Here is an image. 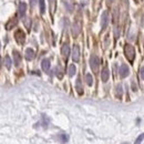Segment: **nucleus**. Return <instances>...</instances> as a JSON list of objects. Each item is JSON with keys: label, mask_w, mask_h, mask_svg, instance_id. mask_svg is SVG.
<instances>
[{"label": "nucleus", "mask_w": 144, "mask_h": 144, "mask_svg": "<svg viewBox=\"0 0 144 144\" xmlns=\"http://www.w3.org/2000/svg\"><path fill=\"white\" fill-rule=\"evenodd\" d=\"M0 67H1V57H0Z\"/></svg>", "instance_id": "28"}, {"label": "nucleus", "mask_w": 144, "mask_h": 144, "mask_svg": "<svg viewBox=\"0 0 144 144\" xmlns=\"http://www.w3.org/2000/svg\"><path fill=\"white\" fill-rule=\"evenodd\" d=\"M0 48H1V42H0Z\"/></svg>", "instance_id": "29"}, {"label": "nucleus", "mask_w": 144, "mask_h": 144, "mask_svg": "<svg viewBox=\"0 0 144 144\" xmlns=\"http://www.w3.org/2000/svg\"><path fill=\"white\" fill-rule=\"evenodd\" d=\"M76 89H77V92L79 94H82L83 93V88H82V84H81V80L78 79L77 80V83H76Z\"/></svg>", "instance_id": "16"}, {"label": "nucleus", "mask_w": 144, "mask_h": 144, "mask_svg": "<svg viewBox=\"0 0 144 144\" xmlns=\"http://www.w3.org/2000/svg\"><path fill=\"white\" fill-rule=\"evenodd\" d=\"M36 3H37V0H30V4H31V7H34V6H36Z\"/></svg>", "instance_id": "25"}, {"label": "nucleus", "mask_w": 144, "mask_h": 144, "mask_svg": "<svg viewBox=\"0 0 144 144\" xmlns=\"http://www.w3.org/2000/svg\"><path fill=\"white\" fill-rule=\"evenodd\" d=\"M112 1H113V0H106V2H108L109 4H110V3H112Z\"/></svg>", "instance_id": "27"}, {"label": "nucleus", "mask_w": 144, "mask_h": 144, "mask_svg": "<svg viewBox=\"0 0 144 144\" xmlns=\"http://www.w3.org/2000/svg\"><path fill=\"white\" fill-rule=\"evenodd\" d=\"M99 66H100V59L97 56H91V58H90V67H91V69L94 72H98Z\"/></svg>", "instance_id": "2"}, {"label": "nucleus", "mask_w": 144, "mask_h": 144, "mask_svg": "<svg viewBox=\"0 0 144 144\" xmlns=\"http://www.w3.org/2000/svg\"><path fill=\"white\" fill-rule=\"evenodd\" d=\"M58 138H59V141H60L62 144H66V143H68V141H69V136H68L67 134H64V133H61V134H59Z\"/></svg>", "instance_id": "15"}, {"label": "nucleus", "mask_w": 144, "mask_h": 144, "mask_svg": "<svg viewBox=\"0 0 144 144\" xmlns=\"http://www.w3.org/2000/svg\"><path fill=\"white\" fill-rule=\"evenodd\" d=\"M109 23V13L108 11H103L102 16H101V28L102 30H104Z\"/></svg>", "instance_id": "4"}, {"label": "nucleus", "mask_w": 144, "mask_h": 144, "mask_svg": "<svg viewBox=\"0 0 144 144\" xmlns=\"http://www.w3.org/2000/svg\"><path fill=\"white\" fill-rule=\"evenodd\" d=\"M41 68H42V70H43L44 72H48L50 70V60H48V59H43L41 62Z\"/></svg>", "instance_id": "13"}, {"label": "nucleus", "mask_w": 144, "mask_h": 144, "mask_svg": "<svg viewBox=\"0 0 144 144\" xmlns=\"http://www.w3.org/2000/svg\"><path fill=\"white\" fill-rule=\"evenodd\" d=\"M39 7H40L41 14H43L46 12V2H44V0H39Z\"/></svg>", "instance_id": "18"}, {"label": "nucleus", "mask_w": 144, "mask_h": 144, "mask_svg": "<svg viewBox=\"0 0 144 144\" xmlns=\"http://www.w3.org/2000/svg\"><path fill=\"white\" fill-rule=\"evenodd\" d=\"M122 93H123L122 87H121V85H116V88H115V94H116V97L121 98V97H122Z\"/></svg>", "instance_id": "20"}, {"label": "nucleus", "mask_w": 144, "mask_h": 144, "mask_svg": "<svg viewBox=\"0 0 144 144\" xmlns=\"http://www.w3.org/2000/svg\"><path fill=\"white\" fill-rule=\"evenodd\" d=\"M130 74V69L126 64H122L120 67V77L121 78H126Z\"/></svg>", "instance_id": "6"}, {"label": "nucleus", "mask_w": 144, "mask_h": 144, "mask_svg": "<svg viewBox=\"0 0 144 144\" xmlns=\"http://www.w3.org/2000/svg\"><path fill=\"white\" fill-rule=\"evenodd\" d=\"M76 71H77V69H76V66L74 64H70L68 68V74H69V77H73L74 74H76Z\"/></svg>", "instance_id": "17"}, {"label": "nucleus", "mask_w": 144, "mask_h": 144, "mask_svg": "<svg viewBox=\"0 0 144 144\" xmlns=\"http://www.w3.org/2000/svg\"><path fill=\"white\" fill-rule=\"evenodd\" d=\"M24 24H26V27H27V28H30L31 20H30V19H26V21H24Z\"/></svg>", "instance_id": "23"}, {"label": "nucleus", "mask_w": 144, "mask_h": 144, "mask_svg": "<svg viewBox=\"0 0 144 144\" xmlns=\"http://www.w3.org/2000/svg\"><path fill=\"white\" fill-rule=\"evenodd\" d=\"M124 53L127 58V60H130L131 62L134 60V57H135V51H134V48H133L131 44H125L124 47Z\"/></svg>", "instance_id": "1"}, {"label": "nucleus", "mask_w": 144, "mask_h": 144, "mask_svg": "<svg viewBox=\"0 0 144 144\" xmlns=\"http://www.w3.org/2000/svg\"><path fill=\"white\" fill-rule=\"evenodd\" d=\"M80 29H81V28H80V24H79L78 22H74L73 26H72V36H73V37L79 36Z\"/></svg>", "instance_id": "14"}, {"label": "nucleus", "mask_w": 144, "mask_h": 144, "mask_svg": "<svg viewBox=\"0 0 144 144\" xmlns=\"http://www.w3.org/2000/svg\"><path fill=\"white\" fill-rule=\"evenodd\" d=\"M109 78H110V72H109V69L108 68H103V70H102V72H101V79H102V81L103 82H106L109 80Z\"/></svg>", "instance_id": "10"}, {"label": "nucleus", "mask_w": 144, "mask_h": 144, "mask_svg": "<svg viewBox=\"0 0 144 144\" xmlns=\"http://www.w3.org/2000/svg\"><path fill=\"white\" fill-rule=\"evenodd\" d=\"M72 60L74 62H79L80 60V48L77 44H74L72 49Z\"/></svg>", "instance_id": "5"}, {"label": "nucleus", "mask_w": 144, "mask_h": 144, "mask_svg": "<svg viewBox=\"0 0 144 144\" xmlns=\"http://www.w3.org/2000/svg\"><path fill=\"white\" fill-rule=\"evenodd\" d=\"M12 56H13V63L14 66H19L20 62H21V54L17 51V50H13L12 51Z\"/></svg>", "instance_id": "8"}, {"label": "nucleus", "mask_w": 144, "mask_h": 144, "mask_svg": "<svg viewBox=\"0 0 144 144\" xmlns=\"http://www.w3.org/2000/svg\"><path fill=\"white\" fill-rule=\"evenodd\" d=\"M26 10H27V4L24 2H20L19 7H18V16H19L20 18H23L24 17Z\"/></svg>", "instance_id": "7"}, {"label": "nucleus", "mask_w": 144, "mask_h": 144, "mask_svg": "<svg viewBox=\"0 0 144 144\" xmlns=\"http://www.w3.org/2000/svg\"><path fill=\"white\" fill-rule=\"evenodd\" d=\"M14 39H16V41H17L19 44H23L24 41H26V34H24V32L21 29L17 30L14 32Z\"/></svg>", "instance_id": "3"}, {"label": "nucleus", "mask_w": 144, "mask_h": 144, "mask_svg": "<svg viewBox=\"0 0 144 144\" xmlns=\"http://www.w3.org/2000/svg\"><path fill=\"white\" fill-rule=\"evenodd\" d=\"M24 57H26V59L28 60V61L32 60L33 58H34V51H33V49H31V48H28V49L26 50Z\"/></svg>", "instance_id": "12"}, {"label": "nucleus", "mask_w": 144, "mask_h": 144, "mask_svg": "<svg viewBox=\"0 0 144 144\" xmlns=\"http://www.w3.org/2000/svg\"><path fill=\"white\" fill-rule=\"evenodd\" d=\"M144 140V133H142V134L138 136L136 140H135V142H134V144H141L142 143V141Z\"/></svg>", "instance_id": "22"}, {"label": "nucleus", "mask_w": 144, "mask_h": 144, "mask_svg": "<svg viewBox=\"0 0 144 144\" xmlns=\"http://www.w3.org/2000/svg\"><path fill=\"white\" fill-rule=\"evenodd\" d=\"M85 82H87L88 85H92V83H93V78H92V76H91L90 73H88L87 76H85Z\"/></svg>", "instance_id": "21"}, {"label": "nucleus", "mask_w": 144, "mask_h": 144, "mask_svg": "<svg viewBox=\"0 0 144 144\" xmlns=\"http://www.w3.org/2000/svg\"><path fill=\"white\" fill-rule=\"evenodd\" d=\"M11 64H12V61H11V59H10V57L6 56V58H4V66H6L7 69H10L11 68Z\"/></svg>", "instance_id": "19"}, {"label": "nucleus", "mask_w": 144, "mask_h": 144, "mask_svg": "<svg viewBox=\"0 0 144 144\" xmlns=\"http://www.w3.org/2000/svg\"><path fill=\"white\" fill-rule=\"evenodd\" d=\"M122 144H127V143H122Z\"/></svg>", "instance_id": "30"}, {"label": "nucleus", "mask_w": 144, "mask_h": 144, "mask_svg": "<svg viewBox=\"0 0 144 144\" xmlns=\"http://www.w3.org/2000/svg\"><path fill=\"white\" fill-rule=\"evenodd\" d=\"M17 23H18V18L17 17H13L12 19H10L8 21V23L6 24V29L7 30H11L14 26H17Z\"/></svg>", "instance_id": "9"}, {"label": "nucleus", "mask_w": 144, "mask_h": 144, "mask_svg": "<svg viewBox=\"0 0 144 144\" xmlns=\"http://www.w3.org/2000/svg\"><path fill=\"white\" fill-rule=\"evenodd\" d=\"M56 73H57L58 78H59V79H62V72L59 70V69H57V70H56Z\"/></svg>", "instance_id": "24"}, {"label": "nucleus", "mask_w": 144, "mask_h": 144, "mask_svg": "<svg viewBox=\"0 0 144 144\" xmlns=\"http://www.w3.org/2000/svg\"><path fill=\"white\" fill-rule=\"evenodd\" d=\"M141 77H142V79L144 80V68L141 69Z\"/></svg>", "instance_id": "26"}, {"label": "nucleus", "mask_w": 144, "mask_h": 144, "mask_svg": "<svg viewBox=\"0 0 144 144\" xmlns=\"http://www.w3.org/2000/svg\"><path fill=\"white\" fill-rule=\"evenodd\" d=\"M61 53H62V56L66 58L69 57V54H70V47H69V44L68 43H64L62 46V48H61Z\"/></svg>", "instance_id": "11"}]
</instances>
